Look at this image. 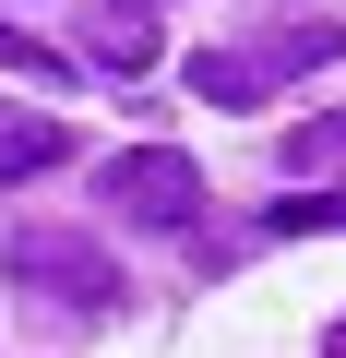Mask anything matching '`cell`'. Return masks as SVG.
Here are the masks:
<instances>
[{
  "label": "cell",
  "instance_id": "1",
  "mask_svg": "<svg viewBox=\"0 0 346 358\" xmlns=\"http://www.w3.org/2000/svg\"><path fill=\"white\" fill-rule=\"evenodd\" d=\"M0 275H13L24 299H60V310H108L120 299V263L72 227H13V251H0Z\"/></svg>",
  "mask_w": 346,
  "mask_h": 358
},
{
  "label": "cell",
  "instance_id": "2",
  "mask_svg": "<svg viewBox=\"0 0 346 358\" xmlns=\"http://www.w3.org/2000/svg\"><path fill=\"white\" fill-rule=\"evenodd\" d=\"M108 203L143 215V227H192L203 215V167L180 143H131V155H108Z\"/></svg>",
  "mask_w": 346,
  "mask_h": 358
},
{
  "label": "cell",
  "instance_id": "3",
  "mask_svg": "<svg viewBox=\"0 0 346 358\" xmlns=\"http://www.w3.org/2000/svg\"><path fill=\"white\" fill-rule=\"evenodd\" d=\"M275 84H287L275 36H251V48H203V60H192V96H203V108H263Z\"/></svg>",
  "mask_w": 346,
  "mask_h": 358
},
{
  "label": "cell",
  "instance_id": "4",
  "mask_svg": "<svg viewBox=\"0 0 346 358\" xmlns=\"http://www.w3.org/2000/svg\"><path fill=\"white\" fill-rule=\"evenodd\" d=\"M72 155V131L60 120H36V108H0V179H48Z\"/></svg>",
  "mask_w": 346,
  "mask_h": 358
},
{
  "label": "cell",
  "instance_id": "5",
  "mask_svg": "<svg viewBox=\"0 0 346 358\" xmlns=\"http://www.w3.org/2000/svg\"><path fill=\"white\" fill-rule=\"evenodd\" d=\"M84 60H96V72H143V60H155V24L131 13V0H108V13L84 24Z\"/></svg>",
  "mask_w": 346,
  "mask_h": 358
},
{
  "label": "cell",
  "instance_id": "6",
  "mask_svg": "<svg viewBox=\"0 0 346 358\" xmlns=\"http://www.w3.org/2000/svg\"><path fill=\"white\" fill-rule=\"evenodd\" d=\"M0 72H24V84H60V72H72V60H60V48H36V36H24V24H0Z\"/></svg>",
  "mask_w": 346,
  "mask_h": 358
},
{
  "label": "cell",
  "instance_id": "7",
  "mask_svg": "<svg viewBox=\"0 0 346 358\" xmlns=\"http://www.w3.org/2000/svg\"><path fill=\"white\" fill-rule=\"evenodd\" d=\"M334 155H346V120H298V131H287V167H298V179L334 167Z\"/></svg>",
  "mask_w": 346,
  "mask_h": 358
},
{
  "label": "cell",
  "instance_id": "8",
  "mask_svg": "<svg viewBox=\"0 0 346 358\" xmlns=\"http://www.w3.org/2000/svg\"><path fill=\"white\" fill-rule=\"evenodd\" d=\"M298 227H346V192H310V203H275V239H298Z\"/></svg>",
  "mask_w": 346,
  "mask_h": 358
},
{
  "label": "cell",
  "instance_id": "9",
  "mask_svg": "<svg viewBox=\"0 0 346 358\" xmlns=\"http://www.w3.org/2000/svg\"><path fill=\"white\" fill-rule=\"evenodd\" d=\"M334 358H346V322H334Z\"/></svg>",
  "mask_w": 346,
  "mask_h": 358
}]
</instances>
